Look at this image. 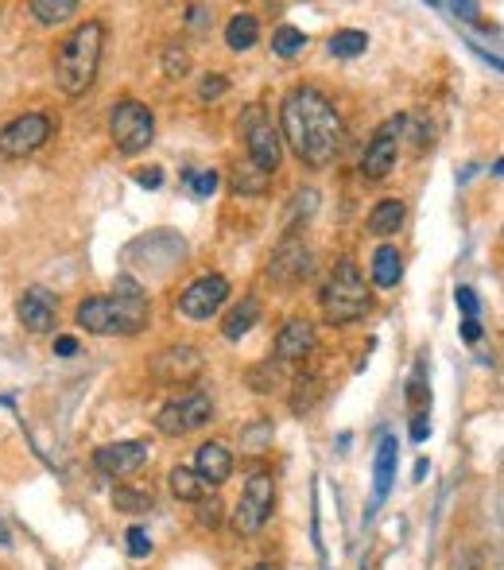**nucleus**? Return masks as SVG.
Wrapping results in <instances>:
<instances>
[{
  "label": "nucleus",
  "instance_id": "obj_1",
  "mask_svg": "<svg viewBox=\"0 0 504 570\" xmlns=\"http://www.w3.org/2000/svg\"><path fill=\"white\" fill-rule=\"evenodd\" d=\"M284 136L295 148V156L310 167H326L334 164L338 148H341V116L338 105L326 98L315 85H299L284 98L280 109Z\"/></svg>",
  "mask_w": 504,
  "mask_h": 570
},
{
  "label": "nucleus",
  "instance_id": "obj_2",
  "mask_svg": "<svg viewBox=\"0 0 504 570\" xmlns=\"http://www.w3.org/2000/svg\"><path fill=\"white\" fill-rule=\"evenodd\" d=\"M101 51H105V24L101 20H85L59 43L55 51V82L62 93L78 98L93 85L101 67Z\"/></svg>",
  "mask_w": 504,
  "mask_h": 570
},
{
  "label": "nucleus",
  "instance_id": "obj_3",
  "mask_svg": "<svg viewBox=\"0 0 504 570\" xmlns=\"http://www.w3.org/2000/svg\"><path fill=\"white\" fill-rule=\"evenodd\" d=\"M78 326L90 330V334L113 338V334H140L148 326V299H132V295H98L85 299L78 307Z\"/></svg>",
  "mask_w": 504,
  "mask_h": 570
},
{
  "label": "nucleus",
  "instance_id": "obj_4",
  "mask_svg": "<svg viewBox=\"0 0 504 570\" xmlns=\"http://www.w3.org/2000/svg\"><path fill=\"white\" fill-rule=\"evenodd\" d=\"M323 307H326V318L334 326H346V322H357L364 310H369V287L357 272L353 261H341L330 276L326 292H323Z\"/></svg>",
  "mask_w": 504,
  "mask_h": 570
},
{
  "label": "nucleus",
  "instance_id": "obj_5",
  "mask_svg": "<svg viewBox=\"0 0 504 570\" xmlns=\"http://www.w3.org/2000/svg\"><path fill=\"white\" fill-rule=\"evenodd\" d=\"M109 136L121 156H140L156 140V116L140 101H116L109 113Z\"/></svg>",
  "mask_w": 504,
  "mask_h": 570
},
{
  "label": "nucleus",
  "instance_id": "obj_6",
  "mask_svg": "<svg viewBox=\"0 0 504 570\" xmlns=\"http://www.w3.org/2000/svg\"><path fill=\"white\" fill-rule=\"evenodd\" d=\"M272 509H276V481L272 473H252L249 486H244L237 509H233V528L237 535H252L260 532L268 520H272Z\"/></svg>",
  "mask_w": 504,
  "mask_h": 570
},
{
  "label": "nucleus",
  "instance_id": "obj_7",
  "mask_svg": "<svg viewBox=\"0 0 504 570\" xmlns=\"http://www.w3.org/2000/svg\"><path fill=\"white\" fill-rule=\"evenodd\" d=\"M213 415V404L206 392H187L179 396V400H167L164 407H159L156 415V431L167 435V438H182L190 431H198V427H206Z\"/></svg>",
  "mask_w": 504,
  "mask_h": 570
},
{
  "label": "nucleus",
  "instance_id": "obj_8",
  "mask_svg": "<svg viewBox=\"0 0 504 570\" xmlns=\"http://www.w3.org/2000/svg\"><path fill=\"white\" fill-rule=\"evenodd\" d=\"M51 132H55V124H51L47 113L16 116L12 124L0 128V156H4V159H24L31 152H39V148L51 140Z\"/></svg>",
  "mask_w": 504,
  "mask_h": 570
},
{
  "label": "nucleus",
  "instance_id": "obj_9",
  "mask_svg": "<svg viewBox=\"0 0 504 570\" xmlns=\"http://www.w3.org/2000/svg\"><path fill=\"white\" fill-rule=\"evenodd\" d=\"M400 132H404V116H392L384 121L377 132H372L369 148H364V159H361V175L364 179H384L388 171H396V159H400Z\"/></svg>",
  "mask_w": 504,
  "mask_h": 570
},
{
  "label": "nucleus",
  "instance_id": "obj_10",
  "mask_svg": "<svg viewBox=\"0 0 504 570\" xmlns=\"http://www.w3.org/2000/svg\"><path fill=\"white\" fill-rule=\"evenodd\" d=\"M136 256H144V264H136V268H148V261H152L156 276H167L171 268H175L182 256H187V241H182V237H175V233H167V229H156V233L140 237L136 245H128L124 261H136Z\"/></svg>",
  "mask_w": 504,
  "mask_h": 570
},
{
  "label": "nucleus",
  "instance_id": "obj_11",
  "mask_svg": "<svg viewBox=\"0 0 504 570\" xmlns=\"http://www.w3.org/2000/svg\"><path fill=\"white\" fill-rule=\"evenodd\" d=\"M229 299V279L225 276H198L187 292L179 295V315L187 318H213Z\"/></svg>",
  "mask_w": 504,
  "mask_h": 570
},
{
  "label": "nucleus",
  "instance_id": "obj_12",
  "mask_svg": "<svg viewBox=\"0 0 504 570\" xmlns=\"http://www.w3.org/2000/svg\"><path fill=\"white\" fill-rule=\"evenodd\" d=\"M244 132H249V164L268 171V175H276V167H280V159H284V144H280V132L264 121L256 105L249 109V116H244Z\"/></svg>",
  "mask_w": 504,
  "mask_h": 570
},
{
  "label": "nucleus",
  "instance_id": "obj_13",
  "mask_svg": "<svg viewBox=\"0 0 504 570\" xmlns=\"http://www.w3.org/2000/svg\"><path fill=\"white\" fill-rule=\"evenodd\" d=\"M202 365H206V357L195 346H167L152 357V376L164 384H187L202 373Z\"/></svg>",
  "mask_w": 504,
  "mask_h": 570
},
{
  "label": "nucleus",
  "instance_id": "obj_14",
  "mask_svg": "<svg viewBox=\"0 0 504 570\" xmlns=\"http://www.w3.org/2000/svg\"><path fill=\"white\" fill-rule=\"evenodd\" d=\"M148 458H152V446L140 443V438H132V443H109V446H101L98 454H93V466H98L101 473H109V478H124V473L144 470Z\"/></svg>",
  "mask_w": 504,
  "mask_h": 570
},
{
  "label": "nucleus",
  "instance_id": "obj_15",
  "mask_svg": "<svg viewBox=\"0 0 504 570\" xmlns=\"http://www.w3.org/2000/svg\"><path fill=\"white\" fill-rule=\"evenodd\" d=\"M307 272H310V253L295 237H287L280 249L272 253V261H268V279H276V284H295Z\"/></svg>",
  "mask_w": 504,
  "mask_h": 570
},
{
  "label": "nucleus",
  "instance_id": "obj_16",
  "mask_svg": "<svg viewBox=\"0 0 504 570\" xmlns=\"http://www.w3.org/2000/svg\"><path fill=\"white\" fill-rule=\"evenodd\" d=\"M55 295L51 292H43V287H31V292L20 295V303H16V315L20 322L31 330V334H47V330H55Z\"/></svg>",
  "mask_w": 504,
  "mask_h": 570
},
{
  "label": "nucleus",
  "instance_id": "obj_17",
  "mask_svg": "<svg viewBox=\"0 0 504 570\" xmlns=\"http://www.w3.org/2000/svg\"><path fill=\"white\" fill-rule=\"evenodd\" d=\"M315 349V326L307 318H292L276 338V361H303Z\"/></svg>",
  "mask_w": 504,
  "mask_h": 570
},
{
  "label": "nucleus",
  "instance_id": "obj_18",
  "mask_svg": "<svg viewBox=\"0 0 504 570\" xmlns=\"http://www.w3.org/2000/svg\"><path fill=\"white\" fill-rule=\"evenodd\" d=\"M396 462H400V443H396V435H384L377 446V462H372V497H377V504L392 493Z\"/></svg>",
  "mask_w": 504,
  "mask_h": 570
},
{
  "label": "nucleus",
  "instance_id": "obj_19",
  "mask_svg": "<svg viewBox=\"0 0 504 570\" xmlns=\"http://www.w3.org/2000/svg\"><path fill=\"white\" fill-rule=\"evenodd\" d=\"M195 473L206 486H221L225 478L233 473V454L221 443H202L195 454Z\"/></svg>",
  "mask_w": 504,
  "mask_h": 570
},
{
  "label": "nucleus",
  "instance_id": "obj_20",
  "mask_svg": "<svg viewBox=\"0 0 504 570\" xmlns=\"http://www.w3.org/2000/svg\"><path fill=\"white\" fill-rule=\"evenodd\" d=\"M260 322V299L256 295H244L237 307L229 310V318H225V326H221V334L229 338V341H241L249 330Z\"/></svg>",
  "mask_w": 504,
  "mask_h": 570
},
{
  "label": "nucleus",
  "instance_id": "obj_21",
  "mask_svg": "<svg viewBox=\"0 0 504 570\" xmlns=\"http://www.w3.org/2000/svg\"><path fill=\"white\" fill-rule=\"evenodd\" d=\"M256 39H260V20L252 12H237L229 20V28H225V43H229V51H237V55L252 51Z\"/></svg>",
  "mask_w": 504,
  "mask_h": 570
},
{
  "label": "nucleus",
  "instance_id": "obj_22",
  "mask_svg": "<svg viewBox=\"0 0 504 570\" xmlns=\"http://www.w3.org/2000/svg\"><path fill=\"white\" fill-rule=\"evenodd\" d=\"M171 493H175L179 501H190V504H198V501H206L210 497V489L213 486H206V481L198 478L195 473V466H175L171 470Z\"/></svg>",
  "mask_w": 504,
  "mask_h": 570
},
{
  "label": "nucleus",
  "instance_id": "obj_23",
  "mask_svg": "<svg viewBox=\"0 0 504 570\" xmlns=\"http://www.w3.org/2000/svg\"><path fill=\"white\" fill-rule=\"evenodd\" d=\"M404 276V256L396 245H380L377 253H372V279H377V287H396Z\"/></svg>",
  "mask_w": 504,
  "mask_h": 570
},
{
  "label": "nucleus",
  "instance_id": "obj_24",
  "mask_svg": "<svg viewBox=\"0 0 504 570\" xmlns=\"http://www.w3.org/2000/svg\"><path fill=\"white\" fill-rule=\"evenodd\" d=\"M404 202L400 198H380L377 206H372V213H369V233L372 237H388V233H396L404 225Z\"/></svg>",
  "mask_w": 504,
  "mask_h": 570
},
{
  "label": "nucleus",
  "instance_id": "obj_25",
  "mask_svg": "<svg viewBox=\"0 0 504 570\" xmlns=\"http://www.w3.org/2000/svg\"><path fill=\"white\" fill-rule=\"evenodd\" d=\"M249 384H252V392H260V396H268V392H280L284 384H287V365L284 361H264V365H256V369L249 373Z\"/></svg>",
  "mask_w": 504,
  "mask_h": 570
},
{
  "label": "nucleus",
  "instance_id": "obj_26",
  "mask_svg": "<svg viewBox=\"0 0 504 570\" xmlns=\"http://www.w3.org/2000/svg\"><path fill=\"white\" fill-rule=\"evenodd\" d=\"M229 187H233V195H264V190L272 187V175L260 171V167H252V164H244V167L233 171Z\"/></svg>",
  "mask_w": 504,
  "mask_h": 570
},
{
  "label": "nucleus",
  "instance_id": "obj_27",
  "mask_svg": "<svg viewBox=\"0 0 504 570\" xmlns=\"http://www.w3.org/2000/svg\"><path fill=\"white\" fill-rule=\"evenodd\" d=\"M369 51V36L364 31H334L330 36V55L334 59H357V55H364Z\"/></svg>",
  "mask_w": 504,
  "mask_h": 570
},
{
  "label": "nucleus",
  "instance_id": "obj_28",
  "mask_svg": "<svg viewBox=\"0 0 504 570\" xmlns=\"http://www.w3.org/2000/svg\"><path fill=\"white\" fill-rule=\"evenodd\" d=\"M74 12H78L74 0H31V16H36L39 24H67Z\"/></svg>",
  "mask_w": 504,
  "mask_h": 570
},
{
  "label": "nucleus",
  "instance_id": "obj_29",
  "mask_svg": "<svg viewBox=\"0 0 504 570\" xmlns=\"http://www.w3.org/2000/svg\"><path fill=\"white\" fill-rule=\"evenodd\" d=\"M272 435H276L272 419H256V423L241 427V450H249V454H264V450L272 446Z\"/></svg>",
  "mask_w": 504,
  "mask_h": 570
},
{
  "label": "nucleus",
  "instance_id": "obj_30",
  "mask_svg": "<svg viewBox=\"0 0 504 570\" xmlns=\"http://www.w3.org/2000/svg\"><path fill=\"white\" fill-rule=\"evenodd\" d=\"M318 396H323V381H318L315 373L299 376V381H295V396H292V412L295 415H307L310 407L318 404Z\"/></svg>",
  "mask_w": 504,
  "mask_h": 570
},
{
  "label": "nucleus",
  "instance_id": "obj_31",
  "mask_svg": "<svg viewBox=\"0 0 504 570\" xmlns=\"http://www.w3.org/2000/svg\"><path fill=\"white\" fill-rule=\"evenodd\" d=\"M303 47H307V31H299V28H292V24L276 28V36H272V51H276L280 59H295Z\"/></svg>",
  "mask_w": 504,
  "mask_h": 570
},
{
  "label": "nucleus",
  "instance_id": "obj_32",
  "mask_svg": "<svg viewBox=\"0 0 504 570\" xmlns=\"http://www.w3.org/2000/svg\"><path fill=\"white\" fill-rule=\"evenodd\" d=\"M113 504L121 512H128V516H144L148 509H152V493H136V489H116L113 493Z\"/></svg>",
  "mask_w": 504,
  "mask_h": 570
},
{
  "label": "nucleus",
  "instance_id": "obj_33",
  "mask_svg": "<svg viewBox=\"0 0 504 570\" xmlns=\"http://www.w3.org/2000/svg\"><path fill=\"white\" fill-rule=\"evenodd\" d=\"M218 171H190L187 175V187H190V195H198V198H210L213 190H218Z\"/></svg>",
  "mask_w": 504,
  "mask_h": 570
},
{
  "label": "nucleus",
  "instance_id": "obj_34",
  "mask_svg": "<svg viewBox=\"0 0 504 570\" xmlns=\"http://www.w3.org/2000/svg\"><path fill=\"white\" fill-rule=\"evenodd\" d=\"M164 70H167V78H182V74L190 70L187 51L182 47H164Z\"/></svg>",
  "mask_w": 504,
  "mask_h": 570
},
{
  "label": "nucleus",
  "instance_id": "obj_35",
  "mask_svg": "<svg viewBox=\"0 0 504 570\" xmlns=\"http://www.w3.org/2000/svg\"><path fill=\"white\" fill-rule=\"evenodd\" d=\"M124 540H128V555H132V558H148V555H152V540H148V532L140 528V524H136V528H128Z\"/></svg>",
  "mask_w": 504,
  "mask_h": 570
},
{
  "label": "nucleus",
  "instance_id": "obj_36",
  "mask_svg": "<svg viewBox=\"0 0 504 570\" xmlns=\"http://www.w3.org/2000/svg\"><path fill=\"white\" fill-rule=\"evenodd\" d=\"M225 90H229L225 74H206V78H202V85H198V98H202V101H218Z\"/></svg>",
  "mask_w": 504,
  "mask_h": 570
},
{
  "label": "nucleus",
  "instance_id": "obj_37",
  "mask_svg": "<svg viewBox=\"0 0 504 570\" xmlns=\"http://www.w3.org/2000/svg\"><path fill=\"white\" fill-rule=\"evenodd\" d=\"M221 501L218 497H210V501H198V524L202 528H218L221 524Z\"/></svg>",
  "mask_w": 504,
  "mask_h": 570
},
{
  "label": "nucleus",
  "instance_id": "obj_38",
  "mask_svg": "<svg viewBox=\"0 0 504 570\" xmlns=\"http://www.w3.org/2000/svg\"><path fill=\"white\" fill-rule=\"evenodd\" d=\"M454 299H458V307L466 310V318H477L481 299H477V292H474V287H458V292H454Z\"/></svg>",
  "mask_w": 504,
  "mask_h": 570
},
{
  "label": "nucleus",
  "instance_id": "obj_39",
  "mask_svg": "<svg viewBox=\"0 0 504 570\" xmlns=\"http://www.w3.org/2000/svg\"><path fill=\"white\" fill-rule=\"evenodd\" d=\"M136 182H140L144 190H159V187H164V171H159V167H144V171H136Z\"/></svg>",
  "mask_w": 504,
  "mask_h": 570
},
{
  "label": "nucleus",
  "instance_id": "obj_40",
  "mask_svg": "<svg viewBox=\"0 0 504 570\" xmlns=\"http://www.w3.org/2000/svg\"><path fill=\"white\" fill-rule=\"evenodd\" d=\"M423 365H415V376H412V384H407V400H412L415 407H420L423 404Z\"/></svg>",
  "mask_w": 504,
  "mask_h": 570
},
{
  "label": "nucleus",
  "instance_id": "obj_41",
  "mask_svg": "<svg viewBox=\"0 0 504 570\" xmlns=\"http://www.w3.org/2000/svg\"><path fill=\"white\" fill-rule=\"evenodd\" d=\"M210 8H202V4H195V8H187V24L190 28H210Z\"/></svg>",
  "mask_w": 504,
  "mask_h": 570
},
{
  "label": "nucleus",
  "instance_id": "obj_42",
  "mask_svg": "<svg viewBox=\"0 0 504 570\" xmlns=\"http://www.w3.org/2000/svg\"><path fill=\"white\" fill-rule=\"evenodd\" d=\"M427 435H431V423H427L423 412H415V419H412V438H415V443H423Z\"/></svg>",
  "mask_w": 504,
  "mask_h": 570
},
{
  "label": "nucleus",
  "instance_id": "obj_43",
  "mask_svg": "<svg viewBox=\"0 0 504 570\" xmlns=\"http://www.w3.org/2000/svg\"><path fill=\"white\" fill-rule=\"evenodd\" d=\"M55 353L59 357H74V353H78V338H70V334L55 338Z\"/></svg>",
  "mask_w": 504,
  "mask_h": 570
},
{
  "label": "nucleus",
  "instance_id": "obj_44",
  "mask_svg": "<svg viewBox=\"0 0 504 570\" xmlns=\"http://www.w3.org/2000/svg\"><path fill=\"white\" fill-rule=\"evenodd\" d=\"M435 8H446V12H458L462 20H474V16H477V4H435Z\"/></svg>",
  "mask_w": 504,
  "mask_h": 570
},
{
  "label": "nucleus",
  "instance_id": "obj_45",
  "mask_svg": "<svg viewBox=\"0 0 504 570\" xmlns=\"http://www.w3.org/2000/svg\"><path fill=\"white\" fill-rule=\"evenodd\" d=\"M462 338H466V341H477V338H481V322H477V318H466V322H462Z\"/></svg>",
  "mask_w": 504,
  "mask_h": 570
},
{
  "label": "nucleus",
  "instance_id": "obj_46",
  "mask_svg": "<svg viewBox=\"0 0 504 570\" xmlns=\"http://www.w3.org/2000/svg\"><path fill=\"white\" fill-rule=\"evenodd\" d=\"M0 547H12V535H8V528H4V520H0Z\"/></svg>",
  "mask_w": 504,
  "mask_h": 570
},
{
  "label": "nucleus",
  "instance_id": "obj_47",
  "mask_svg": "<svg viewBox=\"0 0 504 570\" xmlns=\"http://www.w3.org/2000/svg\"><path fill=\"white\" fill-rule=\"evenodd\" d=\"M427 478V462L420 458V462H415V481H423Z\"/></svg>",
  "mask_w": 504,
  "mask_h": 570
},
{
  "label": "nucleus",
  "instance_id": "obj_48",
  "mask_svg": "<svg viewBox=\"0 0 504 570\" xmlns=\"http://www.w3.org/2000/svg\"><path fill=\"white\" fill-rule=\"evenodd\" d=\"M249 570H276V566H268V563H256V566H249Z\"/></svg>",
  "mask_w": 504,
  "mask_h": 570
}]
</instances>
